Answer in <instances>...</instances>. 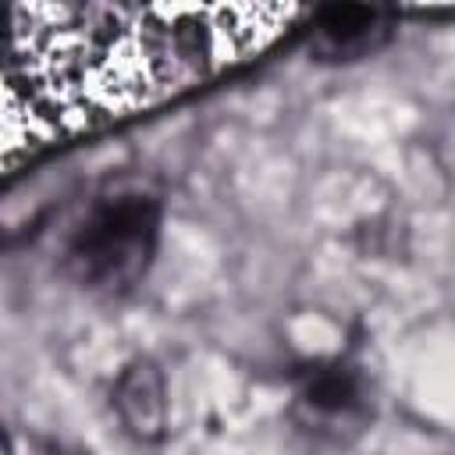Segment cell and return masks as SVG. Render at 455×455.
<instances>
[{"instance_id":"4","label":"cell","mask_w":455,"mask_h":455,"mask_svg":"<svg viewBox=\"0 0 455 455\" xmlns=\"http://www.w3.org/2000/svg\"><path fill=\"white\" fill-rule=\"evenodd\" d=\"M295 405L309 423L341 427L355 423L366 405L363 377L341 363H316L306 366L295 380Z\"/></svg>"},{"instance_id":"6","label":"cell","mask_w":455,"mask_h":455,"mask_svg":"<svg viewBox=\"0 0 455 455\" xmlns=\"http://www.w3.org/2000/svg\"><path fill=\"white\" fill-rule=\"evenodd\" d=\"M14 455H85L82 448L75 444H64V441H53V437H14Z\"/></svg>"},{"instance_id":"1","label":"cell","mask_w":455,"mask_h":455,"mask_svg":"<svg viewBox=\"0 0 455 455\" xmlns=\"http://www.w3.org/2000/svg\"><path fill=\"white\" fill-rule=\"evenodd\" d=\"M302 14L295 4H18L4 64V167L249 60Z\"/></svg>"},{"instance_id":"3","label":"cell","mask_w":455,"mask_h":455,"mask_svg":"<svg viewBox=\"0 0 455 455\" xmlns=\"http://www.w3.org/2000/svg\"><path fill=\"white\" fill-rule=\"evenodd\" d=\"M395 18L380 7H323L313 14V53L320 60H359L384 46Z\"/></svg>"},{"instance_id":"5","label":"cell","mask_w":455,"mask_h":455,"mask_svg":"<svg viewBox=\"0 0 455 455\" xmlns=\"http://www.w3.org/2000/svg\"><path fill=\"white\" fill-rule=\"evenodd\" d=\"M114 405L128 427L132 437L139 441H160L167 430V387L164 373L156 370L153 359H135L124 366L117 377Z\"/></svg>"},{"instance_id":"2","label":"cell","mask_w":455,"mask_h":455,"mask_svg":"<svg viewBox=\"0 0 455 455\" xmlns=\"http://www.w3.org/2000/svg\"><path fill=\"white\" fill-rule=\"evenodd\" d=\"M156 235L160 199L146 188H110L71 228L60 252L64 274L96 295L128 291L146 274Z\"/></svg>"}]
</instances>
